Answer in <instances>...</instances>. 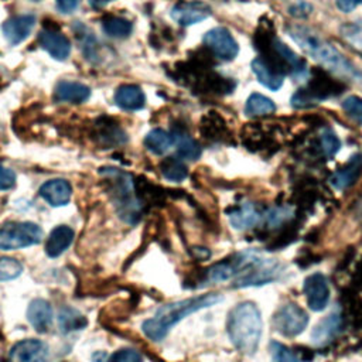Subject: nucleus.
Returning a JSON list of instances; mask_svg holds the SVG:
<instances>
[{
	"label": "nucleus",
	"mask_w": 362,
	"mask_h": 362,
	"mask_svg": "<svg viewBox=\"0 0 362 362\" xmlns=\"http://www.w3.org/2000/svg\"><path fill=\"white\" fill-rule=\"evenodd\" d=\"M315 105H318V103L310 96V93L304 88L298 89L291 96V106L296 109H307V107H313Z\"/></svg>",
	"instance_id": "43"
},
{
	"label": "nucleus",
	"mask_w": 362,
	"mask_h": 362,
	"mask_svg": "<svg viewBox=\"0 0 362 362\" xmlns=\"http://www.w3.org/2000/svg\"><path fill=\"white\" fill-rule=\"evenodd\" d=\"M313 11V6L307 1H297L296 4H293L290 8H288V13L296 17V18H305L311 14Z\"/></svg>",
	"instance_id": "45"
},
{
	"label": "nucleus",
	"mask_w": 362,
	"mask_h": 362,
	"mask_svg": "<svg viewBox=\"0 0 362 362\" xmlns=\"http://www.w3.org/2000/svg\"><path fill=\"white\" fill-rule=\"evenodd\" d=\"M233 277V269L229 260H222L205 270V280L226 281Z\"/></svg>",
	"instance_id": "37"
},
{
	"label": "nucleus",
	"mask_w": 362,
	"mask_h": 362,
	"mask_svg": "<svg viewBox=\"0 0 362 362\" xmlns=\"http://www.w3.org/2000/svg\"><path fill=\"white\" fill-rule=\"evenodd\" d=\"M75 232L71 226L68 225H58L55 226L47 240H45V253L49 257H58L61 256L74 242Z\"/></svg>",
	"instance_id": "22"
},
{
	"label": "nucleus",
	"mask_w": 362,
	"mask_h": 362,
	"mask_svg": "<svg viewBox=\"0 0 362 362\" xmlns=\"http://www.w3.org/2000/svg\"><path fill=\"white\" fill-rule=\"evenodd\" d=\"M48 358V345L41 339L27 338L16 342L10 349L11 362H47Z\"/></svg>",
	"instance_id": "12"
},
{
	"label": "nucleus",
	"mask_w": 362,
	"mask_h": 362,
	"mask_svg": "<svg viewBox=\"0 0 362 362\" xmlns=\"http://www.w3.org/2000/svg\"><path fill=\"white\" fill-rule=\"evenodd\" d=\"M233 287H253L277 280L283 266L276 259H267L256 252H240L230 257Z\"/></svg>",
	"instance_id": "6"
},
{
	"label": "nucleus",
	"mask_w": 362,
	"mask_h": 362,
	"mask_svg": "<svg viewBox=\"0 0 362 362\" xmlns=\"http://www.w3.org/2000/svg\"><path fill=\"white\" fill-rule=\"evenodd\" d=\"M222 300L223 297L219 293H205L201 296L167 303L161 305L151 318L143 321L141 331L153 342H160L167 337L170 329L182 318L202 308L212 307Z\"/></svg>",
	"instance_id": "2"
},
{
	"label": "nucleus",
	"mask_w": 362,
	"mask_h": 362,
	"mask_svg": "<svg viewBox=\"0 0 362 362\" xmlns=\"http://www.w3.org/2000/svg\"><path fill=\"white\" fill-rule=\"evenodd\" d=\"M107 358L109 355L105 351H96L92 355V362H107Z\"/></svg>",
	"instance_id": "51"
},
{
	"label": "nucleus",
	"mask_w": 362,
	"mask_h": 362,
	"mask_svg": "<svg viewBox=\"0 0 362 362\" xmlns=\"http://www.w3.org/2000/svg\"><path fill=\"white\" fill-rule=\"evenodd\" d=\"M344 317L339 311H332L322 318L311 331V338L318 345H325L332 341L342 329Z\"/></svg>",
	"instance_id": "20"
},
{
	"label": "nucleus",
	"mask_w": 362,
	"mask_h": 362,
	"mask_svg": "<svg viewBox=\"0 0 362 362\" xmlns=\"http://www.w3.org/2000/svg\"><path fill=\"white\" fill-rule=\"evenodd\" d=\"M272 324L283 337L293 338L300 335L308 325V314L296 303H287L273 314Z\"/></svg>",
	"instance_id": "8"
},
{
	"label": "nucleus",
	"mask_w": 362,
	"mask_h": 362,
	"mask_svg": "<svg viewBox=\"0 0 362 362\" xmlns=\"http://www.w3.org/2000/svg\"><path fill=\"white\" fill-rule=\"evenodd\" d=\"M276 110L274 102L262 95V93H252L245 105V113L249 117H260V116H267L272 115Z\"/></svg>",
	"instance_id": "31"
},
{
	"label": "nucleus",
	"mask_w": 362,
	"mask_h": 362,
	"mask_svg": "<svg viewBox=\"0 0 362 362\" xmlns=\"http://www.w3.org/2000/svg\"><path fill=\"white\" fill-rule=\"evenodd\" d=\"M103 31L113 38H126L132 34L133 30V24L123 17H117V16H110L107 18L103 20L102 23Z\"/></svg>",
	"instance_id": "33"
},
{
	"label": "nucleus",
	"mask_w": 362,
	"mask_h": 362,
	"mask_svg": "<svg viewBox=\"0 0 362 362\" xmlns=\"http://www.w3.org/2000/svg\"><path fill=\"white\" fill-rule=\"evenodd\" d=\"M90 96V88L81 82L61 81L54 89V99L64 103H83Z\"/></svg>",
	"instance_id": "23"
},
{
	"label": "nucleus",
	"mask_w": 362,
	"mask_h": 362,
	"mask_svg": "<svg viewBox=\"0 0 362 362\" xmlns=\"http://www.w3.org/2000/svg\"><path fill=\"white\" fill-rule=\"evenodd\" d=\"M88 325L86 317L74 307H62L58 314V327L61 332L68 334L83 329Z\"/></svg>",
	"instance_id": "29"
},
{
	"label": "nucleus",
	"mask_w": 362,
	"mask_h": 362,
	"mask_svg": "<svg viewBox=\"0 0 362 362\" xmlns=\"http://www.w3.org/2000/svg\"><path fill=\"white\" fill-rule=\"evenodd\" d=\"M342 109L354 122L362 126V98L355 95L345 98L342 102Z\"/></svg>",
	"instance_id": "40"
},
{
	"label": "nucleus",
	"mask_w": 362,
	"mask_h": 362,
	"mask_svg": "<svg viewBox=\"0 0 362 362\" xmlns=\"http://www.w3.org/2000/svg\"><path fill=\"white\" fill-rule=\"evenodd\" d=\"M270 351L273 362H300L294 352L277 341L270 342Z\"/></svg>",
	"instance_id": "41"
},
{
	"label": "nucleus",
	"mask_w": 362,
	"mask_h": 362,
	"mask_svg": "<svg viewBox=\"0 0 362 362\" xmlns=\"http://www.w3.org/2000/svg\"><path fill=\"white\" fill-rule=\"evenodd\" d=\"M318 147L324 157L331 158L338 153L341 141L334 130H331L329 127H324L318 134Z\"/></svg>",
	"instance_id": "34"
},
{
	"label": "nucleus",
	"mask_w": 362,
	"mask_h": 362,
	"mask_svg": "<svg viewBox=\"0 0 362 362\" xmlns=\"http://www.w3.org/2000/svg\"><path fill=\"white\" fill-rule=\"evenodd\" d=\"M191 255L198 260H205V259L211 257V250L206 247H202V246H194V247H191Z\"/></svg>",
	"instance_id": "49"
},
{
	"label": "nucleus",
	"mask_w": 362,
	"mask_h": 362,
	"mask_svg": "<svg viewBox=\"0 0 362 362\" xmlns=\"http://www.w3.org/2000/svg\"><path fill=\"white\" fill-rule=\"evenodd\" d=\"M115 103L123 110H139L144 106L146 96L140 86L126 83L116 89Z\"/></svg>",
	"instance_id": "24"
},
{
	"label": "nucleus",
	"mask_w": 362,
	"mask_h": 362,
	"mask_svg": "<svg viewBox=\"0 0 362 362\" xmlns=\"http://www.w3.org/2000/svg\"><path fill=\"white\" fill-rule=\"evenodd\" d=\"M297 238V223L294 219L281 226L279 235L267 245L269 250H279L287 245H291Z\"/></svg>",
	"instance_id": "35"
},
{
	"label": "nucleus",
	"mask_w": 362,
	"mask_h": 362,
	"mask_svg": "<svg viewBox=\"0 0 362 362\" xmlns=\"http://www.w3.org/2000/svg\"><path fill=\"white\" fill-rule=\"evenodd\" d=\"M144 146L150 153L161 156L173 146V136L163 129H153L146 134Z\"/></svg>",
	"instance_id": "30"
},
{
	"label": "nucleus",
	"mask_w": 362,
	"mask_h": 362,
	"mask_svg": "<svg viewBox=\"0 0 362 362\" xmlns=\"http://www.w3.org/2000/svg\"><path fill=\"white\" fill-rule=\"evenodd\" d=\"M107 362H143V356L133 348H120L109 355Z\"/></svg>",
	"instance_id": "42"
},
{
	"label": "nucleus",
	"mask_w": 362,
	"mask_h": 362,
	"mask_svg": "<svg viewBox=\"0 0 362 362\" xmlns=\"http://www.w3.org/2000/svg\"><path fill=\"white\" fill-rule=\"evenodd\" d=\"M310 74L311 78L304 89L317 103L331 96H337L344 90V85L339 81L334 79L327 71L321 68H313Z\"/></svg>",
	"instance_id": "10"
},
{
	"label": "nucleus",
	"mask_w": 362,
	"mask_h": 362,
	"mask_svg": "<svg viewBox=\"0 0 362 362\" xmlns=\"http://www.w3.org/2000/svg\"><path fill=\"white\" fill-rule=\"evenodd\" d=\"M255 47L260 58L280 75L303 76L307 72L305 61L277 38L267 23H262L255 33Z\"/></svg>",
	"instance_id": "4"
},
{
	"label": "nucleus",
	"mask_w": 362,
	"mask_h": 362,
	"mask_svg": "<svg viewBox=\"0 0 362 362\" xmlns=\"http://www.w3.org/2000/svg\"><path fill=\"white\" fill-rule=\"evenodd\" d=\"M266 223L270 228H281L283 225H286L287 222H290L291 219H294L293 215V209L288 206H276L269 209L264 215Z\"/></svg>",
	"instance_id": "36"
},
{
	"label": "nucleus",
	"mask_w": 362,
	"mask_h": 362,
	"mask_svg": "<svg viewBox=\"0 0 362 362\" xmlns=\"http://www.w3.org/2000/svg\"><path fill=\"white\" fill-rule=\"evenodd\" d=\"M160 171L165 180L174 181V182L182 181L188 175V170H187L185 164L180 158H175V157L164 158L160 163Z\"/></svg>",
	"instance_id": "32"
},
{
	"label": "nucleus",
	"mask_w": 362,
	"mask_h": 362,
	"mask_svg": "<svg viewBox=\"0 0 362 362\" xmlns=\"http://www.w3.org/2000/svg\"><path fill=\"white\" fill-rule=\"evenodd\" d=\"M112 0H88L89 6L93 7V8H102L105 7L107 3H110Z\"/></svg>",
	"instance_id": "52"
},
{
	"label": "nucleus",
	"mask_w": 362,
	"mask_h": 362,
	"mask_svg": "<svg viewBox=\"0 0 362 362\" xmlns=\"http://www.w3.org/2000/svg\"><path fill=\"white\" fill-rule=\"evenodd\" d=\"M262 314L253 301L238 303L228 314L226 331L233 346L243 355L256 354L262 338Z\"/></svg>",
	"instance_id": "3"
},
{
	"label": "nucleus",
	"mask_w": 362,
	"mask_h": 362,
	"mask_svg": "<svg viewBox=\"0 0 362 362\" xmlns=\"http://www.w3.org/2000/svg\"><path fill=\"white\" fill-rule=\"evenodd\" d=\"M335 1H337L338 8L344 13L352 11L354 8H356L362 3V0H335Z\"/></svg>",
	"instance_id": "47"
},
{
	"label": "nucleus",
	"mask_w": 362,
	"mask_h": 362,
	"mask_svg": "<svg viewBox=\"0 0 362 362\" xmlns=\"http://www.w3.org/2000/svg\"><path fill=\"white\" fill-rule=\"evenodd\" d=\"M14 185H16L14 171L0 164V191L11 189Z\"/></svg>",
	"instance_id": "44"
},
{
	"label": "nucleus",
	"mask_w": 362,
	"mask_h": 362,
	"mask_svg": "<svg viewBox=\"0 0 362 362\" xmlns=\"http://www.w3.org/2000/svg\"><path fill=\"white\" fill-rule=\"evenodd\" d=\"M79 3L81 0H55V6L58 11H61L62 14H69L75 11L79 7Z\"/></svg>",
	"instance_id": "46"
},
{
	"label": "nucleus",
	"mask_w": 362,
	"mask_h": 362,
	"mask_svg": "<svg viewBox=\"0 0 362 362\" xmlns=\"http://www.w3.org/2000/svg\"><path fill=\"white\" fill-rule=\"evenodd\" d=\"M226 214L229 218V223L238 230L250 229L256 226L263 218V214L253 202H242L240 205L229 208Z\"/></svg>",
	"instance_id": "15"
},
{
	"label": "nucleus",
	"mask_w": 362,
	"mask_h": 362,
	"mask_svg": "<svg viewBox=\"0 0 362 362\" xmlns=\"http://www.w3.org/2000/svg\"><path fill=\"white\" fill-rule=\"evenodd\" d=\"M34 24H35V16L33 14L14 16L4 21L3 34L11 45H17L30 35L31 30L34 28Z\"/></svg>",
	"instance_id": "19"
},
{
	"label": "nucleus",
	"mask_w": 362,
	"mask_h": 362,
	"mask_svg": "<svg viewBox=\"0 0 362 362\" xmlns=\"http://www.w3.org/2000/svg\"><path fill=\"white\" fill-rule=\"evenodd\" d=\"M252 71L257 81L270 90H277L283 85V75L270 68L260 57L252 61Z\"/></svg>",
	"instance_id": "28"
},
{
	"label": "nucleus",
	"mask_w": 362,
	"mask_h": 362,
	"mask_svg": "<svg viewBox=\"0 0 362 362\" xmlns=\"http://www.w3.org/2000/svg\"><path fill=\"white\" fill-rule=\"evenodd\" d=\"M211 16V7L202 1H181L171 8V18L180 25H192Z\"/></svg>",
	"instance_id": "14"
},
{
	"label": "nucleus",
	"mask_w": 362,
	"mask_h": 362,
	"mask_svg": "<svg viewBox=\"0 0 362 362\" xmlns=\"http://www.w3.org/2000/svg\"><path fill=\"white\" fill-rule=\"evenodd\" d=\"M202 41L205 48L211 52V55L222 61H230L239 52L238 42L235 41L232 34L223 27L211 28L205 33Z\"/></svg>",
	"instance_id": "9"
},
{
	"label": "nucleus",
	"mask_w": 362,
	"mask_h": 362,
	"mask_svg": "<svg viewBox=\"0 0 362 362\" xmlns=\"http://www.w3.org/2000/svg\"><path fill=\"white\" fill-rule=\"evenodd\" d=\"M40 45L58 61H64L71 54V42L59 30L42 28L38 34Z\"/></svg>",
	"instance_id": "16"
},
{
	"label": "nucleus",
	"mask_w": 362,
	"mask_h": 362,
	"mask_svg": "<svg viewBox=\"0 0 362 362\" xmlns=\"http://www.w3.org/2000/svg\"><path fill=\"white\" fill-rule=\"evenodd\" d=\"M344 40L362 52V24H346L341 28Z\"/></svg>",
	"instance_id": "39"
},
{
	"label": "nucleus",
	"mask_w": 362,
	"mask_h": 362,
	"mask_svg": "<svg viewBox=\"0 0 362 362\" xmlns=\"http://www.w3.org/2000/svg\"><path fill=\"white\" fill-rule=\"evenodd\" d=\"M99 174L105 180L106 191L113 201L117 215L127 223L139 222L144 205L136 197L132 175L115 167H102Z\"/></svg>",
	"instance_id": "5"
},
{
	"label": "nucleus",
	"mask_w": 362,
	"mask_h": 362,
	"mask_svg": "<svg viewBox=\"0 0 362 362\" xmlns=\"http://www.w3.org/2000/svg\"><path fill=\"white\" fill-rule=\"evenodd\" d=\"M38 194L51 206H64L71 201L72 187L64 178H52L40 187Z\"/></svg>",
	"instance_id": "17"
},
{
	"label": "nucleus",
	"mask_w": 362,
	"mask_h": 362,
	"mask_svg": "<svg viewBox=\"0 0 362 362\" xmlns=\"http://www.w3.org/2000/svg\"><path fill=\"white\" fill-rule=\"evenodd\" d=\"M362 174V154L356 153L349 157L346 164L331 174L329 184L335 189H346L352 187Z\"/></svg>",
	"instance_id": "18"
},
{
	"label": "nucleus",
	"mask_w": 362,
	"mask_h": 362,
	"mask_svg": "<svg viewBox=\"0 0 362 362\" xmlns=\"http://www.w3.org/2000/svg\"><path fill=\"white\" fill-rule=\"evenodd\" d=\"M42 236V229L34 222H7L0 228V250H17L38 245Z\"/></svg>",
	"instance_id": "7"
},
{
	"label": "nucleus",
	"mask_w": 362,
	"mask_h": 362,
	"mask_svg": "<svg viewBox=\"0 0 362 362\" xmlns=\"http://www.w3.org/2000/svg\"><path fill=\"white\" fill-rule=\"evenodd\" d=\"M354 286L356 288H362V256L356 264V269H355V274H354V280H352Z\"/></svg>",
	"instance_id": "50"
},
{
	"label": "nucleus",
	"mask_w": 362,
	"mask_h": 362,
	"mask_svg": "<svg viewBox=\"0 0 362 362\" xmlns=\"http://www.w3.org/2000/svg\"><path fill=\"white\" fill-rule=\"evenodd\" d=\"M35 1H38V0H35Z\"/></svg>",
	"instance_id": "53"
},
{
	"label": "nucleus",
	"mask_w": 362,
	"mask_h": 362,
	"mask_svg": "<svg viewBox=\"0 0 362 362\" xmlns=\"http://www.w3.org/2000/svg\"><path fill=\"white\" fill-rule=\"evenodd\" d=\"M173 143L177 146V153L185 160H197L201 156V147L184 129L180 126L173 129Z\"/></svg>",
	"instance_id": "27"
},
{
	"label": "nucleus",
	"mask_w": 362,
	"mask_h": 362,
	"mask_svg": "<svg viewBox=\"0 0 362 362\" xmlns=\"http://www.w3.org/2000/svg\"><path fill=\"white\" fill-rule=\"evenodd\" d=\"M27 320L37 332H47L54 320L51 304L44 298L33 300L27 308Z\"/></svg>",
	"instance_id": "21"
},
{
	"label": "nucleus",
	"mask_w": 362,
	"mask_h": 362,
	"mask_svg": "<svg viewBox=\"0 0 362 362\" xmlns=\"http://www.w3.org/2000/svg\"><path fill=\"white\" fill-rule=\"evenodd\" d=\"M199 132L204 139L211 141H221L228 134V127L223 117L218 112H208L199 122Z\"/></svg>",
	"instance_id": "25"
},
{
	"label": "nucleus",
	"mask_w": 362,
	"mask_h": 362,
	"mask_svg": "<svg viewBox=\"0 0 362 362\" xmlns=\"http://www.w3.org/2000/svg\"><path fill=\"white\" fill-rule=\"evenodd\" d=\"M307 304L313 311H322L329 301V284L322 273H311L305 277L303 286Z\"/></svg>",
	"instance_id": "11"
},
{
	"label": "nucleus",
	"mask_w": 362,
	"mask_h": 362,
	"mask_svg": "<svg viewBox=\"0 0 362 362\" xmlns=\"http://www.w3.org/2000/svg\"><path fill=\"white\" fill-rule=\"evenodd\" d=\"M92 137L95 139V141L99 146H102L105 148L122 146L127 141L126 132L113 119H110L107 116L99 117L95 122Z\"/></svg>",
	"instance_id": "13"
},
{
	"label": "nucleus",
	"mask_w": 362,
	"mask_h": 362,
	"mask_svg": "<svg viewBox=\"0 0 362 362\" xmlns=\"http://www.w3.org/2000/svg\"><path fill=\"white\" fill-rule=\"evenodd\" d=\"M297 354H296V356L298 358V361H301V362H311L313 361V358H314V352H313V349H310V348H307V346H297Z\"/></svg>",
	"instance_id": "48"
},
{
	"label": "nucleus",
	"mask_w": 362,
	"mask_h": 362,
	"mask_svg": "<svg viewBox=\"0 0 362 362\" xmlns=\"http://www.w3.org/2000/svg\"><path fill=\"white\" fill-rule=\"evenodd\" d=\"M24 267L20 260L14 257H0V281H8L17 279L23 273Z\"/></svg>",
	"instance_id": "38"
},
{
	"label": "nucleus",
	"mask_w": 362,
	"mask_h": 362,
	"mask_svg": "<svg viewBox=\"0 0 362 362\" xmlns=\"http://www.w3.org/2000/svg\"><path fill=\"white\" fill-rule=\"evenodd\" d=\"M134 192L139 201L146 205H160L165 199V192L158 185H154L144 177H139L134 181Z\"/></svg>",
	"instance_id": "26"
},
{
	"label": "nucleus",
	"mask_w": 362,
	"mask_h": 362,
	"mask_svg": "<svg viewBox=\"0 0 362 362\" xmlns=\"http://www.w3.org/2000/svg\"><path fill=\"white\" fill-rule=\"evenodd\" d=\"M287 33L304 54L325 66V69L355 81H362V74L356 66L314 30L305 25H290L287 27Z\"/></svg>",
	"instance_id": "1"
}]
</instances>
